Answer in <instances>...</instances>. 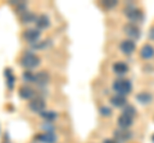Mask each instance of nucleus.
<instances>
[{
  "label": "nucleus",
  "instance_id": "obj_13",
  "mask_svg": "<svg viewBox=\"0 0 154 143\" xmlns=\"http://www.w3.org/2000/svg\"><path fill=\"white\" fill-rule=\"evenodd\" d=\"M117 123H118V127L121 128V129H128V128L132 127L134 119L127 116V115H125V114H122V115H119Z\"/></svg>",
  "mask_w": 154,
  "mask_h": 143
},
{
  "label": "nucleus",
  "instance_id": "obj_28",
  "mask_svg": "<svg viewBox=\"0 0 154 143\" xmlns=\"http://www.w3.org/2000/svg\"><path fill=\"white\" fill-rule=\"evenodd\" d=\"M104 143H118V142L116 141V139H105Z\"/></svg>",
  "mask_w": 154,
  "mask_h": 143
},
{
  "label": "nucleus",
  "instance_id": "obj_20",
  "mask_svg": "<svg viewBox=\"0 0 154 143\" xmlns=\"http://www.w3.org/2000/svg\"><path fill=\"white\" fill-rule=\"evenodd\" d=\"M4 75H5V79H7V84H8V88L12 89L13 86H14V82H16V78H14V75L12 73L11 69H5L4 72Z\"/></svg>",
  "mask_w": 154,
  "mask_h": 143
},
{
  "label": "nucleus",
  "instance_id": "obj_16",
  "mask_svg": "<svg viewBox=\"0 0 154 143\" xmlns=\"http://www.w3.org/2000/svg\"><path fill=\"white\" fill-rule=\"evenodd\" d=\"M110 104H112L114 107L123 109V107L127 105V100H126V97H123V96H119V95H114V96L110 97Z\"/></svg>",
  "mask_w": 154,
  "mask_h": 143
},
{
  "label": "nucleus",
  "instance_id": "obj_24",
  "mask_svg": "<svg viewBox=\"0 0 154 143\" xmlns=\"http://www.w3.org/2000/svg\"><path fill=\"white\" fill-rule=\"evenodd\" d=\"M33 77H35V73H32V72H30V70L25 72V73H23V75H22L23 80H26L27 83H30V82H33Z\"/></svg>",
  "mask_w": 154,
  "mask_h": 143
},
{
  "label": "nucleus",
  "instance_id": "obj_1",
  "mask_svg": "<svg viewBox=\"0 0 154 143\" xmlns=\"http://www.w3.org/2000/svg\"><path fill=\"white\" fill-rule=\"evenodd\" d=\"M113 89H114V92L117 95L125 97V96H127V95L131 93V91H132V83H131V80L123 79V78L116 79L113 82Z\"/></svg>",
  "mask_w": 154,
  "mask_h": 143
},
{
  "label": "nucleus",
  "instance_id": "obj_15",
  "mask_svg": "<svg viewBox=\"0 0 154 143\" xmlns=\"http://www.w3.org/2000/svg\"><path fill=\"white\" fill-rule=\"evenodd\" d=\"M112 69L117 75H125L128 72V65L126 63H123V61H117V63L113 64Z\"/></svg>",
  "mask_w": 154,
  "mask_h": 143
},
{
  "label": "nucleus",
  "instance_id": "obj_29",
  "mask_svg": "<svg viewBox=\"0 0 154 143\" xmlns=\"http://www.w3.org/2000/svg\"><path fill=\"white\" fill-rule=\"evenodd\" d=\"M152 139H153V143H154V136H153V138H152Z\"/></svg>",
  "mask_w": 154,
  "mask_h": 143
},
{
  "label": "nucleus",
  "instance_id": "obj_3",
  "mask_svg": "<svg viewBox=\"0 0 154 143\" xmlns=\"http://www.w3.org/2000/svg\"><path fill=\"white\" fill-rule=\"evenodd\" d=\"M125 16H126L130 21H131V23H137V22H141L144 19V14L143 12L140 10L139 8L134 7V5H128L125 8Z\"/></svg>",
  "mask_w": 154,
  "mask_h": 143
},
{
  "label": "nucleus",
  "instance_id": "obj_22",
  "mask_svg": "<svg viewBox=\"0 0 154 143\" xmlns=\"http://www.w3.org/2000/svg\"><path fill=\"white\" fill-rule=\"evenodd\" d=\"M27 12V4L26 3H23V1H18L17 4H16V13H18V14H22L23 13H26Z\"/></svg>",
  "mask_w": 154,
  "mask_h": 143
},
{
  "label": "nucleus",
  "instance_id": "obj_25",
  "mask_svg": "<svg viewBox=\"0 0 154 143\" xmlns=\"http://www.w3.org/2000/svg\"><path fill=\"white\" fill-rule=\"evenodd\" d=\"M50 45V41H41V42H36V44H33V47L35 49H45Z\"/></svg>",
  "mask_w": 154,
  "mask_h": 143
},
{
  "label": "nucleus",
  "instance_id": "obj_4",
  "mask_svg": "<svg viewBox=\"0 0 154 143\" xmlns=\"http://www.w3.org/2000/svg\"><path fill=\"white\" fill-rule=\"evenodd\" d=\"M123 32L128 36V40H132V41L140 39V36H141L140 28H139L136 25H134V23H127V25H125Z\"/></svg>",
  "mask_w": 154,
  "mask_h": 143
},
{
  "label": "nucleus",
  "instance_id": "obj_10",
  "mask_svg": "<svg viewBox=\"0 0 154 143\" xmlns=\"http://www.w3.org/2000/svg\"><path fill=\"white\" fill-rule=\"evenodd\" d=\"M140 58L144 60H150L154 58V47L150 44H145L140 49Z\"/></svg>",
  "mask_w": 154,
  "mask_h": 143
},
{
  "label": "nucleus",
  "instance_id": "obj_5",
  "mask_svg": "<svg viewBox=\"0 0 154 143\" xmlns=\"http://www.w3.org/2000/svg\"><path fill=\"white\" fill-rule=\"evenodd\" d=\"M41 37V32L37 30V28H28V30L25 31L23 33V39H25L27 42H30V44H36L38 42Z\"/></svg>",
  "mask_w": 154,
  "mask_h": 143
},
{
  "label": "nucleus",
  "instance_id": "obj_19",
  "mask_svg": "<svg viewBox=\"0 0 154 143\" xmlns=\"http://www.w3.org/2000/svg\"><path fill=\"white\" fill-rule=\"evenodd\" d=\"M40 116L44 119V120H46V121H54L55 119L58 118V112H55V111H50V110H44L42 112H40Z\"/></svg>",
  "mask_w": 154,
  "mask_h": 143
},
{
  "label": "nucleus",
  "instance_id": "obj_14",
  "mask_svg": "<svg viewBox=\"0 0 154 143\" xmlns=\"http://www.w3.org/2000/svg\"><path fill=\"white\" fill-rule=\"evenodd\" d=\"M36 27H37V30L40 31V30H46V28H49L50 26V19H49V17L45 16V14H41V16H38L36 18Z\"/></svg>",
  "mask_w": 154,
  "mask_h": 143
},
{
  "label": "nucleus",
  "instance_id": "obj_21",
  "mask_svg": "<svg viewBox=\"0 0 154 143\" xmlns=\"http://www.w3.org/2000/svg\"><path fill=\"white\" fill-rule=\"evenodd\" d=\"M122 114H125V115H127V116H130V118H135L136 116V114H137V111H136V109H135L132 105H130V104H127L126 106L123 107V112Z\"/></svg>",
  "mask_w": 154,
  "mask_h": 143
},
{
  "label": "nucleus",
  "instance_id": "obj_17",
  "mask_svg": "<svg viewBox=\"0 0 154 143\" xmlns=\"http://www.w3.org/2000/svg\"><path fill=\"white\" fill-rule=\"evenodd\" d=\"M136 101L141 105H149L153 101V95L150 92H140L139 95H136Z\"/></svg>",
  "mask_w": 154,
  "mask_h": 143
},
{
  "label": "nucleus",
  "instance_id": "obj_6",
  "mask_svg": "<svg viewBox=\"0 0 154 143\" xmlns=\"http://www.w3.org/2000/svg\"><path fill=\"white\" fill-rule=\"evenodd\" d=\"M45 100L44 98H41V97H35V98H32L30 104H28V107H30V110L33 111V112H37V114H40L45 110Z\"/></svg>",
  "mask_w": 154,
  "mask_h": 143
},
{
  "label": "nucleus",
  "instance_id": "obj_18",
  "mask_svg": "<svg viewBox=\"0 0 154 143\" xmlns=\"http://www.w3.org/2000/svg\"><path fill=\"white\" fill-rule=\"evenodd\" d=\"M36 18H37V16L35 13L27 10L26 13H23L21 16V22L23 23V25H30V23H35L36 22Z\"/></svg>",
  "mask_w": 154,
  "mask_h": 143
},
{
  "label": "nucleus",
  "instance_id": "obj_8",
  "mask_svg": "<svg viewBox=\"0 0 154 143\" xmlns=\"http://www.w3.org/2000/svg\"><path fill=\"white\" fill-rule=\"evenodd\" d=\"M35 139L40 143H55L57 142V136L53 132H44L40 133L35 137Z\"/></svg>",
  "mask_w": 154,
  "mask_h": 143
},
{
  "label": "nucleus",
  "instance_id": "obj_11",
  "mask_svg": "<svg viewBox=\"0 0 154 143\" xmlns=\"http://www.w3.org/2000/svg\"><path fill=\"white\" fill-rule=\"evenodd\" d=\"M49 74L46 73V72H38V73L35 74V77H33V83H36L37 86H46L49 83Z\"/></svg>",
  "mask_w": 154,
  "mask_h": 143
},
{
  "label": "nucleus",
  "instance_id": "obj_12",
  "mask_svg": "<svg viewBox=\"0 0 154 143\" xmlns=\"http://www.w3.org/2000/svg\"><path fill=\"white\" fill-rule=\"evenodd\" d=\"M19 97L23 98V100H31V98H35V91L31 88V87H28V86H22L21 88H19Z\"/></svg>",
  "mask_w": 154,
  "mask_h": 143
},
{
  "label": "nucleus",
  "instance_id": "obj_26",
  "mask_svg": "<svg viewBox=\"0 0 154 143\" xmlns=\"http://www.w3.org/2000/svg\"><path fill=\"white\" fill-rule=\"evenodd\" d=\"M102 5L104 8H107V9H112L114 8L116 5H117V1L116 0H109V1H102Z\"/></svg>",
  "mask_w": 154,
  "mask_h": 143
},
{
  "label": "nucleus",
  "instance_id": "obj_2",
  "mask_svg": "<svg viewBox=\"0 0 154 143\" xmlns=\"http://www.w3.org/2000/svg\"><path fill=\"white\" fill-rule=\"evenodd\" d=\"M38 64H40V58H38L37 55L32 54V52H30V51H27L22 55L21 65L25 66V68L33 69V68H36V66H38Z\"/></svg>",
  "mask_w": 154,
  "mask_h": 143
},
{
  "label": "nucleus",
  "instance_id": "obj_7",
  "mask_svg": "<svg viewBox=\"0 0 154 143\" xmlns=\"http://www.w3.org/2000/svg\"><path fill=\"white\" fill-rule=\"evenodd\" d=\"M136 49V45H135V42L132 40H123L121 41V44H119V50H121L125 55H131L132 52L135 51Z\"/></svg>",
  "mask_w": 154,
  "mask_h": 143
},
{
  "label": "nucleus",
  "instance_id": "obj_23",
  "mask_svg": "<svg viewBox=\"0 0 154 143\" xmlns=\"http://www.w3.org/2000/svg\"><path fill=\"white\" fill-rule=\"evenodd\" d=\"M99 112L103 118H109L110 115H112V109L108 107V106H102L99 109Z\"/></svg>",
  "mask_w": 154,
  "mask_h": 143
},
{
  "label": "nucleus",
  "instance_id": "obj_9",
  "mask_svg": "<svg viewBox=\"0 0 154 143\" xmlns=\"http://www.w3.org/2000/svg\"><path fill=\"white\" fill-rule=\"evenodd\" d=\"M132 138V133L128 129H119V130H114V139L118 143L121 142H127L128 139Z\"/></svg>",
  "mask_w": 154,
  "mask_h": 143
},
{
  "label": "nucleus",
  "instance_id": "obj_27",
  "mask_svg": "<svg viewBox=\"0 0 154 143\" xmlns=\"http://www.w3.org/2000/svg\"><path fill=\"white\" fill-rule=\"evenodd\" d=\"M149 39H150V40H154V27L152 28V30L150 31H149Z\"/></svg>",
  "mask_w": 154,
  "mask_h": 143
}]
</instances>
